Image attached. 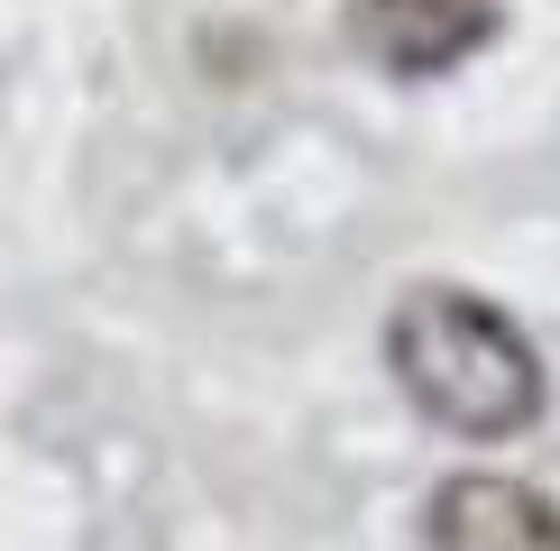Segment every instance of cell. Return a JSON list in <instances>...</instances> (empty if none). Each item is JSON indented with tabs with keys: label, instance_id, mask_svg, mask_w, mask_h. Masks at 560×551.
Here are the masks:
<instances>
[{
	"label": "cell",
	"instance_id": "6da1fadb",
	"mask_svg": "<svg viewBox=\"0 0 560 551\" xmlns=\"http://www.w3.org/2000/svg\"><path fill=\"white\" fill-rule=\"evenodd\" d=\"M386 367L405 405L459 442H515L542 413V350L469 285H413L386 313Z\"/></svg>",
	"mask_w": 560,
	"mask_h": 551
},
{
	"label": "cell",
	"instance_id": "7a4b0ae2",
	"mask_svg": "<svg viewBox=\"0 0 560 551\" xmlns=\"http://www.w3.org/2000/svg\"><path fill=\"white\" fill-rule=\"evenodd\" d=\"M505 37V0H349V46L395 83H441Z\"/></svg>",
	"mask_w": 560,
	"mask_h": 551
},
{
	"label": "cell",
	"instance_id": "3957f363",
	"mask_svg": "<svg viewBox=\"0 0 560 551\" xmlns=\"http://www.w3.org/2000/svg\"><path fill=\"white\" fill-rule=\"evenodd\" d=\"M423 551H560V505L524 478L459 469L423 505Z\"/></svg>",
	"mask_w": 560,
	"mask_h": 551
}]
</instances>
